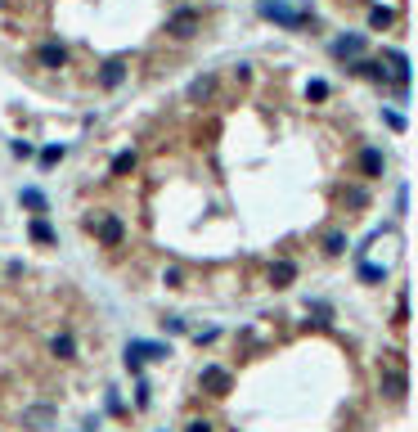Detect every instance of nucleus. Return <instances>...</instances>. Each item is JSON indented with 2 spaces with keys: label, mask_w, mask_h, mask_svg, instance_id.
<instances>
[{
  "label": "nucleus",
  "mask_w": 418,
  "mask_h": 432,
  "mask_svg": "<svg viewBox=\"0 0 418 432\" xmlns=\"http://www.w3.org/2000/svg\"><path fill=\"white\" fill-rule=\"evenodd\" d=\"M256 14L279 23V27H288V32H301V27L310 23L306 9H292V5H283V0H256Z\"/></svg>",
  "instance_id": "nucleus-1"
},
{
  "label": "nucleus",
  "mask_w": 418,
  "mask_h": 432,
  "mask_svg": "<svg viewBox=\"0 0 418 432\" xmlns=\"http://www.w3.org/2000/svg\"><path fill=\"white\" fill-rule=\"evenodd\" d=\"M171 347L167 342H144V338H131L126 342V369L140 374V360H167Z\"/></svg>",
  "instance_id": "nucleus-2"
},
{
  "label": "nucleus",
  "mask_w": 418,
  "mask_h": 432,
  "mask_svg": "<svg viewBox=\"0 0 418 432\" xmlns=\"http://www.w3.org/2000/svg\"><path fill=\"white\" fill-rule=\"evenodd\" d=\"M90 230L99 234L103 248H122V239H126V225H122L117 216H99V221H90Z\"/></svg>",
  "instance_id": "nucleus-3"
},
{
  "label": "nucleus",
  "mask_w": 418,
  "mask_h": 432,
  "mask_svg": "<svg viewBox=\"0 0 418 432\" xmlns=\"http://www.w3.org/2000/svg\"><path fill=\"white\" fill-rule=\"evenodd\" d=\"M230 369H221V365H207L203 374H198V387L203 392H212V397H225V392H230Z\"/></svg>",
  "instance_id": "nucleus-4"
},
{
  "label": "nucleus",
  "mask_w": 418,
  "mask_h": 432,
  "mask_svg": "<svg viewBox=\"0 0 418 432\" xmlns=\"http://www.w3.org/2000/svg\"><path fill=\"white\" fill-rule=\"evenodd\" d=\"M167 32L176 36V41H189V36L198 32V9H176V14L167 18Z\"/></svg>",
  "instance_id": "nucleus-5"
},
{
  "label": "nucleus",
  "mask_w": 418,
  "mask_h": 432,
  "mask_svg": "<svg viewBox=\"0 0 418 432\" xmlns=\"http://www.w3.org/2000/svg\"><path fill=\"white\" fill-rule=\"evenodd\" d=\"M360 54H365V36H360V32H351V36H337V41H333V59H346V63H356Z\"/></svg>",
  "instance_id": "nucleus-6"
},
{
  "label": "nucleus",
  "mask_w": 418,
  "mask_h": 432,
  "mask_svg": "<svg viewBox=\"0 0 418 432\" xmlns=\"http://www.w3.org/2000/svg\"><path fill=\"white\" fill-rule=\"evenodd\" d=\"M36 63H41V68H63V63H68V50H63V45H41V50H36Z\"/></svg>",
  "instance_id": "nucleus-7"
},
{
  "label": "nucleus",
  "mask_w": 418,
  "mask_h": 432,
  "mask_svg": "<svg viewBox=\"0 0 418 432\" xmlns=\"http://www.w3.org/2000/svg\"><path fill=\"white\" fill-rule=\"evenodd\" d=\"M122 77H126V63L108 59V63H103V72H99V86H103V90H112V86H122Z\"/></svg>",
  "instance_id": "nucleus-8"
},
{
  "label": "nucleus",
  "mask_w": 418,
  "mask_h": 432,
  "mask_svg": "<svg viewBox=\"0 0 418 432\" xmlns=\"http://www.w3.org/2000/svg\"><path fill=\"white\" fill-rule=\"evenodd\" d=\"M360 171H365V176H383V171H387V158L378 149H365V153H360Z\"/></svg>",
  "instance_id": "nucleus-9"
},
{
  "label": "nucleus",
  "mask_w": 418,
  "mask_h": 432,
  "mask_svg": "<svg viewBox=\"0 0 418 432\" xmlns=\"http://www.w3.org/2000/svg\"><path fill=\"white\" fill-rule=\"evenodd\" d=\"M292 280H297V266H292V262H274L270 266V284L274 288H288Z\"/></svg>",
  "instance_id": "nucleus-10"
},
{
  "label": "nucleus",
  "mask_w": 418,
  "mask_h": 432,
  "mask_svg": "<svg viewBox=\"0 0 418 432\" xmlns=\"http://www.w3.org/2000/svg\"><path fill=\"white\" fill-rule=\"evenodd\" d=\"M212 90H216V77L207 72V77H194V81H189V99H212Z\"/></svg>",
  "instance_id": "nucleus-11"
},
{
  "label": "nucleus",
  "mask_w": 418,
  "mask_h": 432,
  "mask_svg": "<svg viewBox=\"0 0 418 432\" xmlns=\"http://www.w3.org/2000/svg\"><path fill=\"white\" fill-rule=\"evenodd\" d=\"M50 419H54V410H50V406H32V410L23 415V428H45Z\"/></svg>",
  "instance_id": "nucleus-12"
},
{
  "label": "nucleus",
  "mask_w": 418,
  "mask_h": 432,
  "mask_svg": "<svg viewBox=\"0 0 418 432\" xmlns=\"http://www.w3.org/2000/svg\"><path fill=\"white\" fill-rule=\"evenodd\" d=\"M50 351H54L59 360H72V356H77V342H72V333H59V338L50 342Z\"/></svg>",
  "instance_id": "nucleus-13"
},
{
  "label": "nucleus",
  "mask_w": 418,
  "mask_h": 432,
  "mask_svg": "<svg viewBox=\"0 0 418 432\" xmlns=\"http://www.w3.org/2000/svg\"><path fill=\"white\" fill-rule=\"evenodd\" d=\"M396 23V14H392V9H383V5H378V9H369V27H378V32H383V27H392Z\"/></svg>",
  "instance_id": "nucleus-14"
},
{
  "label": "nucleus",
  "mask_w": 418,
  "mask_h": 432,
  "mask_svg": "<svg viewBox=\"0 0 418 432\" xmlns=\"http://www.w3.org/2000/svg\"><path fill=\"white\" fill-rule=\"evenodd\" d=\"M346 248H351V243H346V234H337V230H333V234H324V253H328V257H342Z\"/></svg>",
  "instance_id": "nucleus-15"
},
{
  "label": "nucleus",
  "mask_w": 418,
  "mask_h": 432,
  "mask_svg": "<svg viewBox=\"0 0 418 432\" xmlns=\"http://www.w3.org/2000/svg\"><path fill=\"white\" fill-rule=\"evenodd\" d=\"M108 171H112V176H126V171H135V153H131V149H126V153H117Z\"/></svg>",
  "instance_id": "nucleus-16"
},
{
  "label": "nucleus",
  "mask_w": 418,
  "mask_h": 432,
  "mask_svg": "<svg viewBox=\"0 0 418 432\" xmlns=\"http://www.w3.org/2000/svg\"><path fill=\"white\" fill-rule=\"evenodd\" d=\"M32 239H36V243H59V234H54V230H50V225H45V221H41V216H36V221H32Z\"/></svg>",
  "instance_id": "nucleus-17"
},
{
  "label": "nucleus",
  "mask_w": 418,
  "mask_h": 432,
  "mask_svg": "<svg viewBox=\"0 0 418 432\" xmlns=\"http://www.w3.org/2000/svg\"><path fill=\"white\" fill-rule=\"evenodd\" d=\"M383 387L392 392V397H405V387H410V383H405V374H383Z\"/></svg>",
  "instance_id": "nucleus-18"
},
{
  "label": "nucleus",
  "mask_w": 418,
  "mask_h": 432,
  "mask_svg": "<svg viewBox=\"0 0 418 432\" xmlns=\"http://www.w3.org/2000/svg\"><path fill=\"white\" fill-rule=\"evenodd\" d=\"M360 280H365V284H383L387 271H383V266H374V262H365V266H360Z\"/></svg>",
  "instance_id": "nucleus-19"
},
{
  "label": "nucleus",
  "mask_w": 418,
  "mask_h": 432,
  "mask_svg": "<svg viewBox=\"0 0 418 432\" xmlns=\"http://www.w3.org/2000/svg\"><path fill=\"white\" fill-rule=\"evenodd\" d=\"M23 207H32V212L41 216L45 212V194H41V189H23Z\"/></svg>",
  "instance_id": "nucleus-20"
},
{
  "label": "nucleus",
  "mask_w": 418,
  "mask_h": 432,
  "mask_svg": "<svg viewBox=\"0 0 418 432\" xmlns=\"http://www.w3.org/2000/svg\"><path fill=\"white\" fill-rule=\"evenodd\" d=\"M356 72H365V77H378V81L387 77V68H383V63H374V59H356Z\"/></svg>",
  "instance_id": "nucleus-21"
},
{
  "label": "nucleus",
  "mask_w": 418,
  "mask_h": 432,
  "mask_svg": "<svg viewBox=\"0 0 418 432\" xmlns=\"http://www.w3.org/2000/svg\"><path fill=\"white\" fill-rule=\"evenodd\" d=\"M387 63H392V68H396V77H401V81H405V77H410V59H405L401 50H392V54H387Z\"/></svg>",
  "instance_id": "nucleus-22"
},
{
  "label": "nucleus",
  "mask_w": 418,
  "mask_h": 432,
  "mask_svg": "<svg viewBox=\"0 0 418 432\" xmlns=\"http://www.w3.org/2000/svg\"><path fill=\"white\" fill-rule=\"evenodd\" d=\"M63 144H50V149H41V167H54V162H63Z\"/></svg>",
  "instance_id": "nucleus-23"
},
{
  "label": "nucleus",
  "mask_w": 418,
  "mask_h": 432,
  "mask_svg": "<svg viewBox=\"0 0 418 432\" xmlns=\"http://www.w3.org/2000/svg\"><path fill=\"white\" fill-rule=\"evenodd\" d=\"M306 99H328V81H310L306 86Z\"/></svg>",
  "instance_id": "nucleus-24"
},
{
  "label": "nucleus",
  "mask_w": 418,
  "mask_h": 432,
  "mask_svg": "<svg viewBox=\"0 0 418 432\" xmlns=\"http://www.w3.org/2000/svg\"><path fill=\"white\" fill-rule=\"evenodd\" d=\"M346 203H351V207H365V203H369L365 189H346Z\"/></svg>",
  "instance_id": "nucleus-25"
},
{
  "label": "nucleus",
  "mask_w": 418,
  "mask_h": 432,
  "mask_svg": "<svg viewBox=\"0 0 418 432\" xmlns=\"http://www.w3.org/2000/svg\"><path fill=\"white\" fill-rule=\"evenodd\" d=\"M310 315H315V324H328V306H324V302L310 306Z\"/></svg>",
  "instance_id": "nucleus-26"
},
{
  "label": "nucleus",
  "mask_w": 418,
  "mask_h": 432,
  "mask_svg": "<svg viewBox=\"0 0 418 432\" xmlns=\"http://www.w3.org/2000/svg\"><path fill=\"white\" fill-rule=\"evenodd\" d=\"M135 406L149 410V383H140V387H135Z\"/></svg>",
  "instance_id": "nucleus-27"
},
{
  "label": "nucleus",
  "mask_w": 418,
  "mask_h": 432,
  "mask_svg": "<svg viewBox=\"0 0 418 432\" xmlns=\"http://www.w3.org/2000/svg\"><path fill=\"white\" fill-rule=\"evenodd\" d=\"M185 432H212V424H207V419H189Z\"/></svg>",
  "instance_id": "nucleus-28"
},
{
  "label": "nucleus",
  "mask_w": 418,
  "mask_h": 432,
  "mask_svg": "<svg viewBox=\"0 0 418 432\" xmlns=\"http://www.w3.org/2000/svg\"><path fill=\"white\" fill-rule=\"evenodd\" d=\"M383 118H387V127H392V131H405V118H401V113H383Z\"/></svg>",
  "instance_id": "nucleus-29"
},
{
  "label": "nucleus",
  "mask_w": 418,
  "mask_h": 432,
  "mask_svg": "<svg viewBox=\"0 0 418 432\" xmlns=\"http://www.w3.org/2000/svg\"><path fill=\"white\" fill-rule=\"evenodd\" d=\"M0 5H5V0H0Z\"/></svg>",
  "instance_id": "nucleus-30"
}]
</instances>
